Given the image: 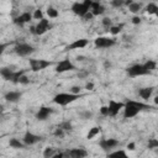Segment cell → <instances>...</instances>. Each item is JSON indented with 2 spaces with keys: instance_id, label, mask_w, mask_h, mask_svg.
Returning <instances> with one entry per match:
<instances>
[{
  "instance_id": "1",
  "label": "cell",
  "mask_w": 158,
  "mask_h": 158,
  "mask_svg": "<svg viewBox=\"0 0 158 158\" xmlns=\"http://www.w3.org/2000/svg\"><path fill=\"white\" fill-rule=\"evenodd\" d=\"M152 109L151 106L141 102V101H135V100H128L123 105V117L125 118H132L135 117L139 111Z\"/></svg>"
},
{
  "instance_id": "2",
  "label": "cell",
  "mask_w": 158,
  "mask_h": 158,
  "mask_svg": "<svg viewBox=\"0 0 158 158\" xmlns=\"http://www.w3.org/2000/svg\"><path fill=\"white\" fill-rule=\"evenodd\" d=\"M79 99V94H72V93H59L53 98V102L60 106H65L73 101Z\"/></svg>"
},
{
  "instance_id": "3",
  "label": "cell",
  "mask_w": 158,
  "mask_h": 158,
  "mask_svg": "<svg viewBox=\"0 0 158 158\" xmlns=\"http://www.w3.org/2000/svg\"><path fill=\"white\" fill-rule=\"evenodd\" d=\"M14 49H15V53H16L17 56H20V57H26V56H30L31 53L35 52V48H33L31 44L25 43V42L16 44Z\"/></svg>"
},
{
  "instance_id": "4",
  "label": "cell",
  "mask_w": 158,
  "mask_h": 158,
  "mask_svg": "<svg viewBox=\"0 0 158 158\" xmlns=\"http://www.w3.org/2000/svg\"><path fill=\"white\" fill-rule=\"evenodd\" d=\"M52 64H53V62H49V60H46V59H30V67H31L32 72L43 70V69H46L47 67H49Z\"/></svg>"
},
{
  "instance_id": "5",
  "label": "cell",
  "mask_w": 158,
  "mask_h": 158,
  "mask_svg": "<svg viewBox=\"0 0 158 158\" xmlns=\"http://www.w3.org/2000/svg\"><path fill=\"white\" fill-rule=\"evenodd\" d=\"M151 72H148L143 64H133L131 65L130 68H127V74L132 78L135 77H141V75H146V74H149Z\"/></svg>"
},
{
  "instance_id": "6",
  "label": "cell",
  "mask_w": 158,
  "mask_h": 158,
  "mask_svg": "<svg viewBox=\"0 0 158 158\" xmlns=\"http://www.w3.org/2000/svg\"><path fill=\"white\" fill-rule=\"evenodd\" d=\"M74 69H77V68L69 59H63V60L58 62L57 65H56V72L57 73H64V72L74 70Z\"/></svg>"
},
{
  "instance_id": "7",
  "label": "cell",
  "mask_w": 158,
  "mask_h": 158,
  "mask_svg": "<svg viewBox=\"0 0 158 158\" xmlns=\"http://www.w3.org/2000/svg\"><path fill=\"white\" fill-rule=\"evenodd\" d=\"M94 43H95V47H96V48H109V47H112L116 42H115L114 38H109V37H98V38H95Z\"/></svg>"
},
{
  "instance_id": "8",
  "label": "cell",
  "mask_w": 158,
  "mask_h": 158,
  "mask_svg": "<svg viewBox=\"0 0 158 158\" xmlns=\"http://www.w3.org/2000/svg\"><path fill=\"white\" fill-rule=\"evenodd\" d=\"M118 144H120V142L117 139H115V138H104V139H101L99 142V146L101 147V149H104L106 152L111 151L112 148L117 147Z\"/></svg>"
},
{
  "instance_id": "9",
  "label": "cell",
  "mask_w": 158,
  "mask_h": 158,
  "mask_svg": "<svg viewBox=\"0 0 158 158\" xmlns=\"http://www.w3.org/2000/svg\"><path fill=\"white\" fill-rule=\"evenodd\" d=\"M123 105H125L123 102L115 101V100H110V101H109V105H107V107H109V116L115 117V116L120 112V110L123 109Z\"/></svg>"
},
{
  "instance_id": "10",
  "label": "cell",
  "mask_w": 158,
  "mask_h": 158,
  "mask_svg": "<svg viewBox=\"0 0 158 158\" xmlns=\"http://www.w3.org/2000/svg\"><path fill=\"white\" fill-rule=\"evenodd\" d=\"M41 138H42L41 136H38V135H35V133H32V132L27 131V132L23 135L22 142L25 143V146H32V144H35V143L40 142V141H41Z\"/></svg>"
},
{
  "instance_id": "11",
  "label": "cell",
  "mask_w": 158,
  "mask_h": 158,
  "mask_svg": "<svg viewBox=\"0 0 158 158\" xmlns=\"http://www.w3.org/2000/svg\"><path fill=\"white\" fill-rule=\"evenodd\" d=\"M52 114H53V109L47 107V106H42V107H40V110L37 111L36 118H37L38 121H44V120H47Z\"/></svg>"
},
{
  "instance_id": "12",
  "label": "cell",
  "mask_w": 158,
  "mask_h": 158,
  "mask_svg": "<svg viewBox=\"0 0 158 158\" xmlns=\"http://www.w3.org/2000/svg\"><path fill=\"white\" fill-rule=\"evenodd\" d=\"M31 20H32V14L28 12V11H26V12L19 15V16H16V17L14 19V22H15L17 26H23L25 23L30 22Z\"/></svg>"
},
{
  "instance_id": "13",
  "label": "cell",
  "mask_w": 158,
  "mask_h": 158,
  "mask_svg": "<svg viewBox=\"0 0 158 158\" xmlns=\"http://www.w3.org/2000/svg\"><path fill=\"white\" fill-rule=\"evenodd\" d=\"M49 27V21L47 19H41L40 22L35 26V35H43Z\"/></svg>"
},
{
  "instance_id": "14",
  "label": "cell",
  "mask_w": 158,
  "mask_h": 158,
  "mask_svg": "<svg viewBox=\"0 0 158 158\" xmlns=\"http://www.w3.org/2000/svg\"><path fill=\"white\" fill-rule=\"evenodd\" d=\"M65 156L72 157V158H84V157L88 156V152L84 148H72L70 151L64 153V157Z\"/></svg>"
},
{
  "instance_id": "15",
  "label": "cell",
  "mask_w": 158,
  "mask_h": 158,
  "mask_svg": "<svg viewBox=\"0 0 158 158\" xmlns=\"http://www.w3.org/2000/svg\"><path fill=\"white\" fill-rule=\"evenodd\" d=\"M72 11H73L75 15L83 17V16L89 11V9H88L83 2H74V4L72 5Z\"/></svg>"
},
{
  "instance_id": "16",
  "label": "cell",
  "mask_w": 158,
  "mask_h": 158,
  "mask_svg": "<svg viewBox=\"0 0 158 158\" xmlns=\"http://www.w3.org/2000/svg\"><path fill=\"white\" fill-rule=\"evenodd\" d=\"M88 43H89V41L86 38H79V40H75L74 42H72L69 46H67V49H80V48L86 47Z\"/></svg>"
},
{
  "instance_id": "17",
  "label": "cell",
  "mask_w": 158,
  "mask_h": 158,
  "mask_svg": "<svg viewBox=\"0 0 158 158\" xmlns=\"http://www.w3.org/2000/svg\"><path fill=\"white\" fill-rule=\"evenodd\" d=\"M22 96V93L21 91H7L4 96V99L9 102H17Z\"/></svg>"
},
{
  "instance_id": "18",
  "label": "cell",
  "mask_w": 158,
  "mask_h": 158,
  "mask_svg": "<svg viewBox=\"0 0 158 158\" xmlns=\"http://www.w3.org/2000/svg\"><path fill=\"white\" fill-rule=\"evenodd\" d=\"M90 12H91L94 16H99V15H102V14L105 12V7H104L101 4L96 2V1H93L91 7H90Z\"/></svg>"
},
{
  "instance_id": "19",
  "label": "cell",
  "mask_w": 158,
  "mask_h": 158,
  "mask_svg": "<svg viewBox=\"0 0 158 158\" xmlns=\"http://www.w3.org/2000/svg\"><path fill=\"white\" fill-rule=\"evenodd\" d=\"M153 91H154V88L153 86H147V88H141L139 90H138V95L143 99V100H148L151 96H152V94H153Z\"/></svg>"
},
{
  "instance_id": "20",
  "label": "cell",
  "mask_w": 158,
  "mask_h": 158,
  "mask_svg": "<svg viewBox=\"0 0 158 158\" xmlns=\"http://www.w3.org/2000/svg\"><path fill=\"white\" fill-rule=\"evenodd\" d=\"M12 73H14V70H12L11 68H9V67L0 68V75L4 78V80H9V81H11Z\"/></svg>"
},
{
  "instance_id": "21",
  "label": "cell",
  "mask_w": 158,
  "mask_h": 158,
  "mask_svg": "<svg viewBox=\"0 0 158 158\" xmlns=\"http://www.w3.org/2000/svg\"><path fill=\"white\" fill-rule=\"evenodd\" d=\"M9 146H10L11 148H16V149H22V148H25V143L21 142L20 139L15 138V137H12V138L9 139Z\"/></svg>"
},
{
  "instance_id": "22",
  "label": "cell",
  "mask_w": 158,
  "mask_h": 158,
  "mask_svg": "<svg viewBox=\"0 0 158 158\" xmlns=\"http://www.w3.org/2000/svg\"><path fill=\"white\" fill-rule=\"evenodd\" d=\"M101 132V127L100 126H94V127H91L90 130H89V132H88V135H86V138L88 139H93L96 135H99Z\"/></svg>"
},
{
  "instance_id": "23",
  "label": "cell",
  "mask_w": 158,
  "mask_h": 158,
  "mask_svg": "<svg viewBox=\"0 0 158 158\" xmlns=\"http://www.w3.org/2000/svg\"><path fill=\"white\" fill-rule=\"evenodd\" d=\"M149 15H157L158 14V6L156 2H149L144 9Z\"/></svg>"
},
{
  "instance_id": "24",
  "label": "cell",
  "mask_w": 158,
  "mask_h": 158,
  "mask_svg": "<svg viewBox=\"0 0 158 158\" xmlns=\"http://www.w3.org/2000/svg\"><path fill=\"white\" fill-rule=\"evenodd\" d=\"M25 73H26V70H25V69H21V70H14V73H12V78H11V83L17 84V83H19L20 77H21L22 74H25Z\"/></svg>"
},
{
  "instance_id": "25",
  "label": "cell",
  "mask_w": 158,
  "mask_h": 158,
  "mask_svg": "<svg viewBox=\"0 0 158 158\" xmlns=\"http://www.w3.org/2000/svg\"><path fill=\"white\" fill-rule=\"evenodd\" d=\"M56 149L53 147H46L44 151H43V157L44 158H52L54 154H56Z\"/></svg>"
},
{
  "instance_id": "26",
  "label": "cell",
  "mask_w": 158,
  "mask_h": 158,
  "mask_svg": "<svg viewBox=\"0 0 158 158\" xmlns=\"http://www.w3.org/2000/svg\"><path fill=\"white\" fill-rule=\"evenodd\" d=\"M141 4L139 2H135V1H132L130 5H128V10L131 11V12H133V14H137L139 10H141Z\"/></svg>"
},
{
  "instance_id": "27",
  "label": "cell",
  "mask_w": 158,
  "mask_h": 158,
  "mask_svg": "<svg viewBox=\"0 0 158 158\" xmlns=\"http://www.w3.org/2000/svg\"><path fill=\"white\" fill-rule=\"evenodd\" d=\"M143 65H144V68L148 70V72H152V70H154L156 69V67H157V63L154 62V60H147L146 63H143Z\"/></svg>"
},
{
  "instance_id": "28",
  "label": "cell",
  "mask_w": 158,
  "mask_h": 158,
  "mask_svg": "<svg viewBox=\"0 0 158 158\" xmlns=\"http://www.w3.org/2000/svg\"><path fill=\"white\" fill-rule=\"evenodd\" d=\"M58 127H60L63 131H72V130H73V126H72V123H70L69 121H63V122H60V123L58 125Z\"/></svg>"
},
{
  "instance_id": "29",
  "label": "cell",
  "mask_w": 158,
  "mask_h": 158,
  "mask_svg": "<svg viewBox=\"0 0 158 158\" xmlns=\"http://www.w3.org/2000/svg\"><path fill=\"white\" fill-rule=\"evenodd\" d=\"M47 15H48L51 19H56V17H58L59 14H58V10H56L54 7H51V6H49V7L47 9Z\"/></svg>"
},
{
  "instance_id": "30",
  "label": "cell",
  "mask_w": 158,
  "mask_h": 158,
  "mask_svg": "<svg viewBox=\"0 0 158 158\" xmlns=\"http://www.w3.org/2000/svg\"><path fill=\"white\" fill-rule=\"evenodd\" d=\"M123 25H117V26H110V33L111 35H118L122 30Z\"/></svg>"
},
{
  "instance_id": "31",
  "label": "cell",
  "mask_w": 158,
  "mask_h": 158,
  "mask_svg": "<svg viewBox=\"0 0 158 158\" xmlns=\"http://www.w3.org/2000/svg\"><path fill=\"white\" fill-rule=\"evenodd\" d=\"M109 156L110 157H123V158H126L127 157V154H126V152L125 151H115V152H111V153H109Z\"/></svg>"
},
{
  "instance_id": "32",
  "label": "cell",
  "mask_w": 158,
  "mask_h": 158,
  "mask_svg": "<svg viewBox=\"0 0 158 158\" xmlns=\"http://www.w3.org/2000/svg\"><path fill=\"white\" fill-rule=\"evenodd\" d=\"M148 148L153 149V148H158V139L157 138H151L148 142Z\"/></svg>"
},
{
  "instance_id": "33",
  "label": "cell",
  "mask_w": 158,
  "mask_h": 158,
  "mask_svg": "<svg viewBox=\"0 0 158 158\" xmlns=\"http://www.w3.org/2000/svg\"><path fill=\"white\" fill-rule=\"evenodd\" d=\"M32 19H35V20H41V19H43V12H42V10L37 9V10L35 11V14L32 15Z\"/></svg>"
},
{
  "instance_id": "34",
  "label": "cell",
  "mask_w": 158,
  "mask_h": 158,
  "mask_svg": "<svg viewBox=\"0 0 158 158\" xmlns=\"http://www.w3.org/2000/svg\"><path fill=\"white\" fill-rule=\"evenodd\" d=\"M111 5L114 7H121L125 5V0H111Z\"/></svg>"
},
{
  "instance_id": "35",
  "label": "cell",
  "mask_w": 158,
  "mask_h": 158,
  "mask_svg": "<svg viewBox=\"0 0 158 158\" xmlns=\"http://www.w3.org/2000/svg\"><path fill=\"white\" fill-rule=\"evenodd\" d=\"M111 23H112V20H111L110 17H104V19H102V26H104V27L110 28V26H112Z\"/></svg>"
},
{
  "instance_id": "36",
  "label": "cell",
  "mask_w": 158,
  "mask_h": 158,
  "mask_svg": "<svg viewBox=\"0 0 158 158\" xmlns=\"http://www.w3.org/2000/svg\"><path fill=\"white\" fill-rule=\"evenodd\" d=\"M19 83H20V84H23V85H27V84L30 83V79H28L25 74H22V75L20 77V79H19Z\"/></svg>"
},
{
  "instance_id": "37",
  "label": "cell",
  "mask_w": 158,
  "mask_h": 158,
  "mask_svg": "<svg viewBox=\"0 0 158 158\" xmlns=\"http://www.w3.org/2000/svg\"><path fill=\"white\" fill-rule=\"evenodd\" d=\"M100 114L102 116H109V107H107V105H102L100 107Z\"/></svg>"
},
{
  "instance_id": "38",
  "label": "cell",
  "mask_w": 158,
  "mask_h": 158,
  "mask_svg": "<svg viewBox=\"0 0 158 158\" xmlns=\"http://www.w3.org/2000/svg\"><path fill=\"white\" fill-rule=\"evenodd\" d=\"M80 91H81V88L78 86V85H74V86L70 88V93L72 94H80Z\"/></svg>"
},
{
  "instance_id": "39",
  "label": "cell",
  "mask_w": 158,
  "mask_h": 158,
  "mask_svg": "<svg viewBox=\"0 0 158 158\" xmlns=\"http://www.w3.org/2000/svg\"><path fill=\"white\" fill-rule=\"evenodd\" d=\"M54 136H56V137H63V136H64V131H63L60 127H57L56 131H54Z\"/></svg>"
},
{
  "instance_id": "40",
  "label": "cell",
  "mask_w": 158,
  "mask_h": 158,
  "mask_svg": "<svg viewBox=\"0 0 158 158\" xmlns=\"http://www.w3.org/2000/svg\"><path fill=\"white\" fill-rule=\"evenodd\" d=\"M80 116H81L84 120H88V118H90V117L93 116V112H90V111H84V112L80 114Z\"/></svg>"
},
{
  "instance_id": "41",
  "label": "cell",
  "mask_w": 158,
  "mask_h": 158,
  "mask_svg": "<svg viewBox=\"0 0 158 158\" xmlns=\"http://www.w3.org/2000/svg\"><path fill=\"white\" fill-rule=\"evenodd\" d=\"M7 46H10V43H0V57L2 56V53L5 52V49L7 48Z\"/></svg>"
},
{
  "instance_id": "42",
  "label": "cell",
  "mask_w": 158,
  "mask_h": 158,
  "mask_svg": "<svg viewBox=\"0 0 158 158\" xmlns=\"http://www.w3.org/2000/svg\"><path fill=\"white\" fill-rule=\"evenodd\" d=\"M93 17H94V15H93V14L90 12V10H89V11H88V12H86V14H85L84 16H83V19H84L85 21H89V20H91Z\"/></svg>"
},
{
  "instance_id": "43",
  "label": "cell",
  "mask_w": 158,
  "mask_h": 158,
  "mask_svg": "<svg viewBox=\"0 0 158 158\" xmlns=\"http://www.w3.org/2000/svg\"><path fill=\"white\" fill-rule=\"evenodd\" d=\"M132 23H133V25L141 23V17H139V16H133V17H132Z\"/></svg>"
},
{
  "instance_id": "44",
  "label": "cell",
  "mask_w": 158,
  "mask_h": 158,
  "mask_svg": "<svg viewBox=\"0 0 158 158\" xmlns=\"http://www.w3.org/2000/svg\"><path fill=\"white\" fill-rule=\"evenodd\" d=\"M135 148H136V143L135 142H131V143L127 144V149L128 151H135Z\"/></svg>"
},
{
  "instance_id": "45",
  "label": "cell",
  "mask_w": 158,
  "mask_h": 158,
  "mask_svg": "<svg viewBox=\"0 0 158 158\" xmlns=\"http://www.w3.org/2000/svg\"><path fill=\"white\" fill-rule=\"evenodd\" d=\"M83 4H84V5H85V6H86V7L90 10L91 4H93V0H84V1H83Z\"/></svg>"
},
{
  "instance_id": "46",
  "label": "cell",
  "mask_w": 158,
  "mask_h": 158,
  "mask_svg": "<svg viewBox=\"0 0 158 158\" xmlns=\"http://www.w3.org/2000/svg\"><path fill=\"white\" fill-rule=\"evenodd\" d=\"M85 89H88V90H93L94 89V83H86V85H85Z\"/></svg>"
},
{
  "instance_id": "47",
  "label": "cell",
  "mask_w": 158,
  "mask_h": 158,
  "mask_svg": "<svg viewBox=\"0 0 158 158\" xmlns=\"http://www.w3.org/2000/svg\"><path fill=\"white\" fill-rule=\"evenodd\" d=\"M88 72H81V73H78V77L79 78H85V77H88Z\"/></svg>"
},
{
  "instance_id": "48",
  "label": "cell",
  "mask_w": 158,
  "mask_h": 158,
  "mask_svg": "<svg viewBox=\"0 0 158 158\" xmlns=\"http://www.w3.org/2000/svg\"><path fill=\"white\" fill-rule=\"evenodd\" d=\"M2 110H4V106H2V105H0V112H1Z\"/></svg>"
}]
</instances>
